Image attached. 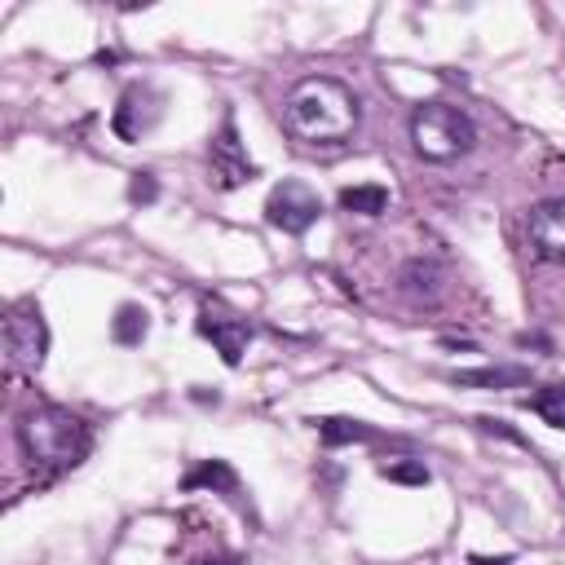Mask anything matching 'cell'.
Instances as JSON below:
<instances>
[{"mask_svg":"<svg viewBox=\"0 0 565 565\" xmlns=\"http://www.w3.org/2000/svg\"><path fill=\"white\" fill-rule=\"evenodd\" d=\"M340 207H344V212H358V216H380V212L388 207V190L375 185V181L349 185V190H340Z\"/></svg>","mask_w":565,"mask_h":565,"instance_id":"13","label":"cell"},{"mask_svg":"<svg viewBox=\"0 0 565 565\" xmlns=\"http://www.w3.org/2000/svg\"><path fill=\"white\" fill-rule=\"evenodd\" d=\"M18 446L40 468H71L88 450V428L62 406H35L18 424Z\"/></svg>","mask_w":565,"mask_h":565,"instance_id":"2","label":"cell"},{"mask_svg":"<svg viewBox=\"0 0 565 565\" xmlns=\"http://www.w3.org/2000/svg\"><path fill=\"white\" fill-rule=\"evenodd\" d=\"M472 141H477V124L450 102H424L411 115V146L433 163H450L468 154Z\"/></svg>","mask_w":565,"mask_h":565,"instance_id":"3","label":"cell"},{"mask_svg":"<svg viewBox=\"0 0 565 565\" xmlns=\"http://www.w3.org/2000/svg\"><path fill=\"white\" fill-rule=\"evenodd\" d=\"M318 437L327 446H344V441H371V428L358 419H318Z\"/></svg>","mask_w":565,"mask_h":565,"instance_id":"16","label":"cell"},{"mask_svg":"<svg viewBox=\"0 0 565 565\" xmlns=\"http://www.w3.org/2000/svg\"><path fill=\"white\" fill-rule=\"evenodd\" d=\"M199 331L216 344V353H221L230 366H238V358H243V349H247V340H252V327H247L243 318H230V313H221V309H212V305L199 309Z\"/></svg>","mask_w":565,"mask_h":565,"instance_id":"9","label":"cell"},{"mask_svg":"<svg viewBox=\"0 0 565 565\" xmlns=\"http://www.w3.org/2000/svg\"><path fill=\"white\" fill-rule=\"evenodd\" d=\"M146 331H150V313L141 309V305H119L115 309V318H110V335H115V344H141L146 340Z\"/></svg>","mask_w":565,"mask_h":565,"instance_id":"12","label":"cell"},{"mask_svg":"<svg viewBox=\"0 0 565 565\" xmlns=\"http://www.w3.org/2000/svg\"><path fill=\"white\" fill-rule=\"evenodd\" d=\"M318 216H322V203H318V194H313L309 185H300V181H282V185H274L269 199H265V221H269L274 230H282V234H305Z\"/></svg>","mask_w":565,"mask_h":565,"instance_id":"5","label":"cell"},{"mask_svg":"<svg viewBox=\"0 0 565 565\" xmlns=\"http://www.w3.org/2000/svg\"><path fill=\"white\" fill-rule=\"evenodd\" d=\"M388 481H406V486H424L428 481V468L424 463H384L380 468Z\"/></svg>","mask_w":565,"mask_h":565,"instance_id":"17","label":"cell"},{"mask_svg":"<svg viewBox=\"0 0 565 565\" xmlns=\"http://www.w3.org/2000/svg\"><path fill=\"white\" fill-rule=\"evenodd\" d=\"M530 411L552 424V428H565V384H547L539 393H530Z\"/></svg>","mask_w":565,"mask_h":565,"instance_id":"15","label":"cell"},{"mask_svg":"<svg viewBox=\"0 0 565 565\" xmlns=\"http://www.w3.org/2000/svg\"><path fill=\"white\" fill-rule=\"evenodd\" d=\"M282 124L305 146H335L358 128V97L331 75H305L282 102Z\"/></svg>","mask_w":565,"mask_h":565,"instance_id":"1","label":"cell"},{"mask_svg":"<svg viewBox=\"0 0 565 565\" xmlns=\"http://www.w3.org/2000/svg\"><path fill=\"white\" fill-rule=\"evenodd\" d=\"M154 119H159V97L150 88H128L124 102L115 106V132L124 141H137L141 132H150Z\"/></svg>","mask_w":565,"mask_h":565,"instance_id":"10","label":"cell"},{"mask_svg":"<svg viewBox=\"0 0 565 565\" xmlns=\"http://www.w3.org/2000/svg\"><path fill=\"white\" fill-rule=\"evenodd\" d=\"M459 388H516L530 380L525 366H477V371H455L450 375Z\"/></svg>","mask_w":565,"mask_h":565,"instance_id":"11","label":"cell"},{"mask_svg":"<svg viewBox=\"0 0 565 565\" xmlns=\"http://www.w3.org/2000/svg\"><path fill=\"white\" fill-rule=\"evenodd\" d=\"M525 243L543 265H565V199H543L530 207Z\"/></svg>","mask_w":565,"mask_h":565,"instance_id":"6","label":"cell"},{"mask_svg":"<svg viewBox=\"0 0 565 565\" xmlns=\"http://www.w3.org/2000/svg\"><path fill=\"white\" fill-rule=\"evenodd\" d=\"M194 486H216V490H225L230 499H238V477H234V468L221 463V459H207L203 468H194V472L185 477V490H194Z\"/></svg>","mask_w":565,"mask_h":565,"instance_id":"14","label":"cell"},{"mask_svg":"<svg viewBox=\"0 0 565 565\" xmlns=\"http://www.w3.org/2000/svg\"><path fill=\"white\" fill-rule=\"evenodd\" d=\"M128 199H132V203H154V199H159V181H154V172H137L132 185H128Z\"/></svg>","mask_w":565,"mask_h":565,"instance_id":"18","label":"cell"},{"mask_svg":"<svg viewBox=\"0 0 565 565\" xmlns=\"http://www.w3.org/2000/svg\"><path fill=\"white\" fill-rule=\"evenodd\" d=\"M216 565H238V561H216Z\"/></svg>","mask_w":565,"mask_h":565,"instance_id":"19","label":"cell"},{"mask_svg":"<svg viewBox=\"0 0 565 565\" xmlns=\"http://www.w3.org/2000/svg\"><path fill=\"white\" fill-rule=\"evenodd\" d=\"M207 163H212V181H216L221 190H234V185H243V181L256 177V163L243 154V141H238L234 119L221 124V132H216V141H212V150H207Z\"/></svg>","mask_w":565,"mask_h":565,"instance_id":"7","label":"cell"},{"mask_svg":"<svg viewBox=\"0 0 565 565\" xmlns=\"http://www.w3.org/2000/svg\"><path fill=\"white\" fill-rule=\"evenodd\" d=\"M44 349H49V327L40 318V305L18 300L9 309V318H4V353H9V366L35 375L44 366Z\"/></svg>","mask_w":565,"mask_h":565,"instance_id":"4","label":"cell"},{"mask_svg":"<svg viewBox=\"0 0 565 565\" xmlns=\"http://www.w3.org/2000/svg\"><path fill=\"white\" fill-rule=\"evenodd\" d=\"M397 291L411 305H437L446 291V265L437 256H411L397 274Z\"/></svg>","mask_w":565,"mask_h":565,"instance_id":"8","label":"cell"}]
</instances>
